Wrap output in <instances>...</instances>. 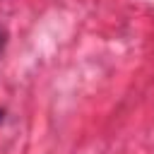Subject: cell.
I'll list each match as a JSON object with an SVG mask.
<instances>
[{
    "label": "cell",
    "instance_id": "2",
    "mask_svg": "<svg viewBox=\"0 0 154 154\" xmlns=\"http://www.w3.org/2000/svg\"><path fill=\"white\" fill-rule=\"evenodd\" d=\"M0 120H2V108H0Z\"/></svg>",
    "mask_w": 154,
    "mask_h": 154
},
{
    "label": "cell",
    "instance_id": "1",
    "mask_svg": "<svg viewBox=\"0 0 154 154\" xmlns=\"http://www.w3.org/2000/svg\"><path fill=\"white\" fill-rule=\"evenodd\" d=\"M5 41H7V38H5V31L0 29V53H2V48H5Z\"/></svg>",
    "mask_w": 154,
    "mask_h": 154
}]
</instances>
